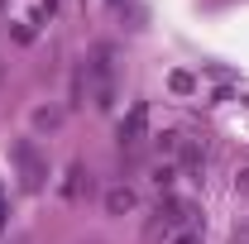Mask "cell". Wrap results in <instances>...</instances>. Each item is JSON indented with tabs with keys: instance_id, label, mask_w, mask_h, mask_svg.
<instances>
[{
	"instance_id": "cell-1",
	"label": "cell",
	"mask_w": 249,
	"mask_h": 244,
	"mask_svg": "<svg viewBox=\"0 0 249 244\" xmlns=\"http://www.w3.org/2000/svg\"><path fill=\"white\" fill-rule=\"evenodd\" d=\"M106 206H110L115 215H120V211H129V206H134V192H129V187H115V192L106 196Z\"/></svg>"
},
{
	"instance_id": "cell-2",
	"label": "cell",
	"mask_w": 249,
	"mask_h": 244,
	"mask_svg": "<svg viewBox=\"0 0 249 244\" xmlns=\"http://www.w3.org/2000/svg\"><path fill=\"white\" fill-rule=\"evenodd\" d=\"M173 244H201V240H196V235L187 230V235H173Z\"/></svg>"
}]
</instances>
